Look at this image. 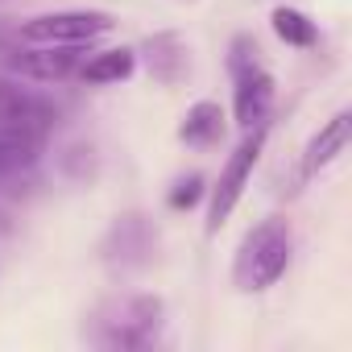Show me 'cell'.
I'll return each mask as SVG.
<instances>
[{"label": "cell", "instance_id": "obj_1", "mask_svg": "<svg viewBox=\"0 0 352 352\" xmlns=\"http://www.w3.org/2000/svg\"><path fill=\"white\" fill-rule=\"evenodd\" d=\"M294 261V228L286 216L257 220L232 257V286L241 294H265L274 290Z\"/></svg>", "mask_w": 352, "mask_h": 352}, {"label": "cell", "instance_id": "obj_14", "mask_svg": "<svg viewBox=\"0 0 352 352\" xmlns=\"http://www.w3.org/2000/svg\"><path fill=\"white\" fill-rule=\"evenodd\" d=\"M270 25H274V34H278L286 46H294V50H315V46H319V25H315L307 13L290 9V5H278V9L270 13Z\"/></svg>", "mask_w": 352, "mask_h": 352}, {"label": "cell", "instance_id": "obj_5", "mask_svg": "<svg viewBox=\"0 0 352 352\" xmlns=\"http://www.w3.org/2000/svg\"><path fill=\"white\" fill-rule=\"evenodd\" d=\"M116 30V17L104 9H54L25 17L17 25V42L30 46H91Z\"/></svg>", "mask_w": 352, "mask_h": 352}, {"label": "cell", "instance_id": "obj_6", "mask_svg": "<svg viewBox=\"0 0 352 352\" xmlns=\"http://www.w3.org/2000/svg\"><path fill=\"white\" fill-rule=\"evenodd\" d=\"M153 257H157V228L141 212L116 216V224L104 236V265L112 274H137L153 265Z\"/></svg>", "mask_w": 352, "mask_h": 352}, {"label": "cell", "instance_id": "obj_10", "mask_svg": "<svg viewBox=\"0 0 352 352\" xmlns=\"http://www.w3.org/2000/svg\"><path fill=\"white\" fill-rule=\"evenodd\" d=\"M141 54H145L149 79L162 87H179L191 75V46L179 34H149L141 42Z\"/></svg>", "mask_w": 352, "mask_h": 352}, {"label": "cell", "instance_id": "obj_12", "mask_svg": "<svg viewBox=\"0 0 352 352\" xmlns=\"http://www.w3.org/2000/svg\"><path fill=\"white\" fill-rule=\"evenodd\" d=\"M137 71V50L133 46H104V50H91L83 63H79V79L91 83V87H108V83H124L133 79Z\"/></svg>", "mask_w": 352, "mask_h": 352}, {"label": "cell", "instance_id": "obj_13", "mask_svg": "<svg viewBox=\"0 0 352 352\" xmlns=\"http://www.w3.org/2000/svg\"><path fill=\"white\" fill-rule=\"evenodd\" d=\"M224 129H228V116L216 100H199L183 112V124H179V141L191 145V149H212L224 141Z\"/></svg>", "mask_w": 352, "mask_h": 352}, {"label": "cell", "instance_id": "obj_15", "mask_svg": "<svg viewBox=\"0 0 352 352\" xmlns=\"http://www.w3.org/2000/svg\"><path fill=\"white\" fill-rule=\"evenodd\" d=\"M204 195H208V179H204L199 170H191V174H179V179H174V187H170L166 204H170L174 212H191Z\"/></svg>", "mask_w": 352, "mask_h": 352}, {"label": "cell", "instance_id": "obj_4", "mask_svg": "<svg viewBox=\"0 0 352 352\" xmlns=\"http://www.w3.org/2000/svg\"><path fill=\"white\" fill-rule=\"evenodd\" d=\"M265 141H270V124L245 129L241 141L232 145V153L224 157L216 183L208 187V220H204V232H208V236H216V232L228 224V216L241 208V199H245V191H249V183H253V170H257V162H261V153H265Z\"/></svg>", "mask_w": 352, "mask_h": 352}, {"label": "cell", "instance_id": "obj_2", "mask_svg": "<svg viewBox=\"0 0 352 352\" xmlns=\"http://www.w3.org/2000/svg\"><path fill=\"white\" fill-rule=\"evenodd\" d=\"M228 75H232V120L245 129L270 124L274 100H278V79L261 63V50L249 34H236L228 46Z\"/></svg>", "mask_w": 352, "mask_h": 352}, {"label": "cell", "instance_id": "obj_7", "mask_svg": "<svg viewBox=\"0 0 352 352\" xmlns=\"http://www.w3.org/2000/svg\"><path fill=\"white\" fill-rule=\"evenodd\" d=\"M83 58H87V46H30V42H21V46L5 50V67H13L25 79H38V83H54V79L75 75Z\"/></svg>", "mask_w": 352, "mask_h": 352}, {"label": "cell", "instance_id": "obj_3", "mask_svg": "<svg viewBox=\"0 0 352 352\" xmlns=\"http://www.w3.org/2000/svg\"><path fill=\"white\" fill-rule=\"evenodd\" d=\"M162 323H166V307L157 294H120L91 315L87 340L100 348H149Z\"/></svg>", "mask_w": 352, "mask_h": 352}, {"label": "cell", "instance_id": "obj_8", "mask_svg": "<svg viewBox=\"0 0 352 352\" xmlns=\"http://www.w3.org/2000/svg\"><path fill=\"white\" fill-rule=\"evenodd\" d=\"M0 129H13V133L46 141L50 129H54V108L42 96L25 91L17 83H0Z\"/></svg>", "mask_w": 352, "mask_h": 352}, {"label": "cell", "instance_id": "obj_11", "mask_svg": "<svg viewBox=\"0 0 352 352\" xmlns=\"http://www.w3.org/2000/svg\"><path fill=\"white\" fill-rule=\"evenodd\" d=\"M42 145L46 141H38V137L0 129V187L30 179V174L38 170V162H42Z\"/></svg>", "mask_w": 352, "mask_h": 352}, {"label": "cell", "instance_id": "obj_16", "mask_svg": "<svg viewBox=\"0 0 352 352\" xmlns=\"http://www.w3.org/2000/svg\"><path fill=\"white\" fill-rule=\"evenodd\" d=\"M13 228H17V224H13V216L0 208V236H13Z\"/></svg>", "mask_w": 352, "mask_h": 352}, {"label": "cell", "instance_id": "obj_9", "mask_svg": "<svg viewBox=\"0 0 352 352\" xmlns=\"http://www.w3.org/2000/svg\"><path fill=\"white\" fill-rule=\"evenodd\" d=\"M348 141H352V112H348V108H336V112L311 133V141H307V149H302V179H315V174H323L327 166H336V162L344 157Z\"/></svg>", "mask_w": 352, "mask_h": 352}]
</instances>
